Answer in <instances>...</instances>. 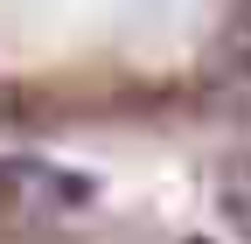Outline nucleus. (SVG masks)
<instances>
[{
  "mask_svg": "<svg viewBox=\"0 0 251 244\" xmlns=\"http://www.w3.org/2000/svg\"><path fill=\"white\" fill-rule=\"evenodd\" d=\"M216 217L251 244V161H230L224 168V181H216Z\"/></svg>",
  "mask_w": 251,
  "mask_h": 244,
  "instance_id": "nucleus-1",
  "label": "nucleus"
}]
</instances>
